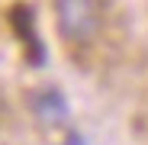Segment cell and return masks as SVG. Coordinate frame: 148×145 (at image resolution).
Returning a JSON list of instances; mask_svg holds the SVG:
<instances>
[{"instance_id":"obj_3","label":"cell","mask_w":148,"mask_h":145,"mask_svg":"<svg viewBox=\"0 0 148 145\" xmlns=\"http://www.w3.org/2000/svg\"><path fill=\"white\" fill-rule=\"evenodd\" d=\"M32 110H36L42 126H61V123H68V103H64V97L58 90H52V87L36 93Z\"/></svg>"},{"instance_id":"obj_2","label":"cell","mask_w":148,"mask_h":145,"mask_svg":"<svg viewBox=\"0 0 148 145\" xmlns=\"http://www.w3.org/2000/svg\"><path fill=\"white\" fill-rule=\"evenodd\" d=\"M10 19H13V29H16V36L23 39V45H26V52H29V61H32V65H42V61H45V52H42L39 32H36L32 10H29V7H13Z\"/></svg>"},{"instance_id":"obj_1","label":"cell","mask_w":148,"mask_h":145,"mask_svg":"<svg viewBox=\"0 0 148 145\" xmlns=\"http://www.w3.org/2000/svg\"><path fill=\"white\" fill-rule=\"evenodd\" d=\"M55 19L68 42H87L97 32V7L93 0H55Z\"/></svg>"}]
</instances>
